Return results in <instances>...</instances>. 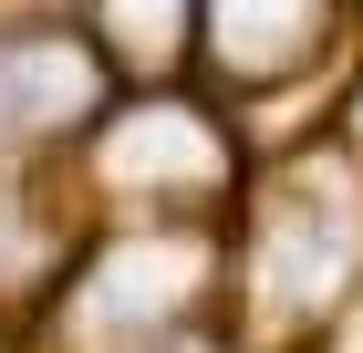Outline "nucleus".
<instances>
[{
	"mask_svg": "<svg viewBox=\"0 0 363 353\" xmlns=\"http://www.w3.org/2000/svg\"><path fill=\"white\" fill-rule=\"evenodd\" d=\"M342 271H353V229L322 208H291L259 239V312H311V301H333Z\"/></svg>",
	"mask_w": 363,
	"mask_h": 353,
	"instance_id": "1",
	"label": "nucleus"
},
{
	"mask_svg": "<svg viewBox=\"0 0 363 353\" xmlns=\"http://www.w3.org/2000/svg\"><path fill=\"white\" fill-rule=\"evenodd\" d=\"M197 281V249L187 239H135V249H114L104 271H94V291H84V322L94 332H114V322H145V312H167L177 291Z\"/></svg>",
	"mask_w": 363,
	"mask_h": 353,
	"instance_id": "2",
	"label": "nucleus"
},
{
	"mask_svg": "<svg viewBox=\"0 0 363 353\" xmlns=\"http://www.w3.org/2000/svg\"><path fill=\"white\" fill-rule=\"evenodd\" d=\"M208 31H218V63L280 73L322 42V0H208Z\"/></svg>",
	"mask_w": 363,
	"mask_h": 353,
	"instance_id": "3",
	"label": "nucleus"
},
{
	"mask_svg": "<svg viewBox=\"0 0 363 353\" xmlns=\"http://www.w3.org/2000/svg\"><path fill=\"white\" fill-rule=\"evenodd\" d=\"M84 94H94V63L62 53V42L0 53V114L11 125H62V114H84Z\"/></svg>",
	"mask_w": 363,
	"mask_h": 353,
	"instance_id": "4",
	"label": "nucleus"
},
{
	"mask_svg": "<svg viewBox=\"0 0 363 353\" xmlns=\"http://www.w3.org/2000/svg\"><path fill=\"white\" fill-rule=\"evenodd\" d=\"M104 166L125 177V188H135V177H208V166H218V146L197 136L187 114H167V104H156V114H135V125L104 146Z\"/></svg>",
	"mask_w": 363,
	"mask_h": 353,
	"instance_id": "5",
	"label": "nucleus"
},
{
	"mask_svg": "<svg viewBox=\"0 0 363 353\" xmlns=\"http://www.w3.org/2000/svg\"><path fill=\"white\" fill-rule=\"evenodd\" d=\"M104 21L135 42V53H167L177 42V21H187V0H104Z\"/></svg>",
	"mask_w": 363,
	"mask_h": 353,
	"instance_id": "6",
	"label": "nucleus"
}]
</instances>
